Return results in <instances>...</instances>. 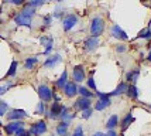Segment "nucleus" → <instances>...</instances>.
I'll return each instance as SVG.
<instances>
[{
	"mask_svg": "<svg viewBox=\"0 0 151 136\" xmlns=\"http://www.w3.org/2000/svg\"><path fill=\"white\" fill-rule=\"evenodd\" d=\"M78 94H81V97H85V98H91L92 99L93 97V92L89 88H86V87H78Z\"/></svg>",
	"mask_w": 151,
	"mask_h": 136,
	"instance_id": "bb28decb",
	"label": "nucleus"
},
{
	"mask_svg": "<svg viewBox=\"0 0 151 136\" xmlns=\"http://www.w3.org/2000/svg\"><path fill=\"white\" fill-rule=\"evenodd\" d=\"M14 136H31V135H30V132H28L27 129H24V128H20V129L14 133Z\"/></svg>",
	"mask_w": 151,
	"mask_h": 136,
	"instance_id": "72a5a7b5",
	"label": "nucleus"
},
{
	"mask_svg": "<svg viewBox=\"0 0 151 136\" xmlns=\"http://www.w3.org/2000/svg\"><path fill=\"white\" fill-rule=\"evenodd\" d=\"M37 92H38V97L41 98V101H42V102H50V101H52L54 92H52V89H51L48 85L41 84L38 88H37Z\"/></svg>",
	"mask_w": 151,
	"mask_h": 136,
	"instance_id": "7ed1b4c3",
	"label": "nucleus"
},
{
	"mask_svg": "<svg viewBox=\"0 0 151 136\" xmlns=\"http://www.w3.org/2000/svg\"><path fill=\"white\" fill-rule=\"evenodd\" d=\"M126 50H127V47H126V45H123V44H120V45H117V47H116V51H117V52H124Z\"/></svg>",
	"mask_w": 151,
	"mask_h": 136,
	"instance_id": "ea45409f",
	"label": "nucleus"
},
{
	"mask_svg": "<svg viewBox=\"0 0 151 136\" xmlns=\"http://www.w3.org/2000/svg\"><path fill=\"white\" fill-rule=\"evenodd\" d=\"M72 136H85V133H83V128L79 125V126H76L75 128V130H73Z\"/></svg>",
	"mask_w": 151,
	"mask_h": 136,
	"instance_id": "f704fd0d",
	"label": "nucleus"
},
{
	"mask_svg": "<svg viewBox=\"0 0 151 136\" xmlns=\"http://www.w3.org/2000/svg\"><path fill=\"white\" fill-rule=\"evenodd\" d=\"M66 82H68V71L65 70V71L61 74V77L57 79L55 87H57V88H59V89H64V87L66 85Z\"/></svg>",
	"mask_w": 151,
	"mask_h": 136,
	"instance_id": "a211bd4d",
	"label": "nucleus"
},
{
	"mask_svg": "<svg viewBox=\"0 0 151 136\" xmlns=\"http://www.w3.org/2000/svg\"><path fill=\"white\" fill-rule=\"evenodd\" d=\"M6 116L9 121H21V119L27 118V112L23 109H13L12 112H9Z\"/></svg>",
	"mask_w": 151,
	"mask_h": 136,
	"instance_id": "f8f14e48",
	"label": "nucleus"
},
{
	"mask_svg": "<svg viewBox=\"0 0 151 136\" xmlns=\"http://www.w3.org/2000/svg\"><path fill=\"white\" fill-rule=\"evenodd\" d=\"M37 64H38V58H37V57H28V58L24 61V68H26V70H33Z\"/></svg>",
	"mask_w": 151,
	"mask_h": 136,
	"instance_id": "393cba45",
	"label": "nucleus"
},
{
	"mask_svg": "<svg viewBox=\"0 0 151 136\" xmlns=\"http://www.w3.org/2000/svg\"><path fill=\"white\" fill-rule=\"evenodd\" d=\"M96 95L99 97V101L95 104V109L96 111H105L106 108H109L112 105V99L109 94H102V92H96Z\"/></svg>",
	"mask_w": 151,
	"mask_h": 136,
	"instance_id": "f03ea898",
	"label": "nucleus"
},
{
	"mask_svg": "<svg viewBox=\"0 0 151 136\" xmlns=\"http://www.w3.org/2000/svg\"><path fill=\"white\" fill-rule=\"evenodd\" d=\"M147 58H148V61H151V54H148V57H147Z\"/></svg>",
	"mask_w": 151,
	"mask_h": 136,
	"instance_id": "37998d69",
	"label": "nucleus"
},
{
	"mask_svg": "<svg viewBox=\"0 0 151 136\" xmlns=\"http://www.w3.org/2000/svg\"><path fill=\"white\" fill-rule=\"evenodd\" d=\"M92 112L93 111L89 108V109H85V111H82V119H89V118L92 116Z\"/></svg>",
	"mask_w": 151,
	"mask_h": 136,
	"instance_id": "c9c22d12",
	"label": "nucleus"
},
{
	"mask_svg": "<svg viewBox=\"0 0 151 136\" xmlns=\"http://www.w3.org/2000/svg\"><path fill=\"white\" fill-rule=\"evenodd\" d=\"M62 14H64V10H62V9H59V7H57V9H55V12H54V14H52V17L59 19Z\"/></svg>",
	"mask_w": 151,
	"mask_h": 136,
	"instance_id": "e433bc0d",
	"label": "nucleus"
},
{
	"mask_svg": "<svg viewBox=\"0 0 151 136\" xmlns=\"http://www.w3.org/2000/svg\"><path fill=\"white\" fill-rule=\"evenodd\" d=\"M126 94L132 98V99H137L138 98V89H137V87H136V84L129 85V88H127V92H126Z\"/></svg>",
	"mask_w": 151,
	"mask_h": 136,
	"instance_id": "a878e982",
	"label": "nucleus"
},
{
	"mask_svg": "<svg viewBox=\"0 0 151 136\" xmlns=\"http://www.w3.org/2000/svg\"><path fill=\"white\" fill-rule=\"evenodd\" d=\"M47 0H30L28 1V4L31 7H34V9H37V7H41L44 3H45Z\"/></svg>",
	"mask_w": 151,
	"mask_h": 136,
	"instance_id": "473e14b6",
	"label": "nucleus"
},
{
	"mask_svg": "<svg viewBox=\"0 0 151 136\" xmlns=\"http://www.w3.org/2000/svg\"><path fill=\"white\" fill-rule=\"evenodd\" d=\"M99 47V39L96 37H89V39H86L85 41V50L86 51H93V50H96Z\"/></svg>",
	"mask_w": 151,
	"mask_h": 136,
	"instance_id": "dca6fc26",
	"label": "nucleus"
},
{
	"mask_svg": "<svg viewBox=\"0 0 151 136\" xmlns=\"http://www.w3.org/2000/svg\"><path fill=\"white\" fill-rule=\"evenodd\" d=\"M1 23H3V21H1V19H0V24H1Z\"/></svg>",
	"mask_w": 151,
	"mask_h": 136,
	"instance_id": "a18cd8bd",
	"label": "nucleus"
},
{
	"mask_svg": "<svg viewBox=\"0 0 151 136\" xmlns=\"http://www.w3.org/2000/svg\"><path fill=\"white\" fill-rule=\"evenodd\" d=\"M66 136H68V135H66Z\"/></svg>",
	"mask_w": 151,
	"mask_h": 136,
	"instance_id": "09e8293b",
	"label": "nucleus"
},
{
	"mask_svg": "<svg viewBox=\"0 0 151 136\" xmlns=\"http://www.w3.org/2000/svg\"><path fill=\"white\" fill-rule=\"evenodd\" d=\"M0 126H3V125H1V122H0Z\"/></svg>",
	"mask_w": 151,
	"mask_h": 136,
	"instance_id": "de8ad7c7",
	"label": "nucleus"
},
{
	"mask_svg": "<svg viewBox=\"0 0 151 136\" xmlns=\"http://www.w3.org/2000/svg\"><path fill=\"white\" fill-rule=\"evenodd\" d=\"M40 43H41V45H44V47H45L44 54H50V52H51V50H52V44H54V39H52V37L42 36V37L40 39Z\"/></svg>",
	"mask_w": 151,
	"mask_h": 136,
	"instance_id": "4468645a",
	"label": "nucleus"
},
{
	"mask_svg": "<svg viewBox=\"0 0 151 136\" xmlns=\"http://www.w3.org/2000/svg\"><path fill=\"white\" fill-rule=\"evenodd\" d=\"M105 136H119V135H117V132H116V130L112 129V130H109L107 133H105Z\"/></svg>",
	"mask_w": 151,
	"mask_h": 136,
	"instance_id": "a19ab883",
	"label": "nucleus"
},
{
	"mask_svg": "<svg viewBox=\"0 0 151 136\" xmlns=\"http://www.w3.org/2000/svg\"><path fill=\"white\" fill-rule=\"evenodd\" d=\"M148 54H151V48H150V52H148Z\"/></svg>",
	"mask_w": 151,
	"mask_h": 136,
	"instance_id": "49530a36",
	"label": "nucleus"
},
{
	"mask_svg": "<svg viewBox=\"0 0 151 136\" xmlns=\"http://www.w3.org/2000/svg\"><path fill=\"white\" fill-rule=\"evenodd\" d=\"M7 111H9V104L6 101H0V116L7 115Z\"/></svg>",
	"mask_w": 151,
	"mask_h": 136,
	"instance_id": "7c9ffc66",
	"label": "nucleus"
},
{
	"mask_svg": "<svg viewBox=\"0 0 151 136\" xmlns=\"http://www.w3.org/2000/svg\"><path fill=\"white\" fill-rule=\"evenodd\" d=\"M68 128H69V123L61 121V122L58 123V126H57V133H58V136H66Z\"/></svg>",
	"mask_w": 151,
	"mask_h": 136,
	"instance_id": "4be33fe9",
	"label": "nucleus"
},
{
	"mask_svg": "<svg viewBox=\"0 0 151 136\" xmlns=\"http://www.w3.org/2000/svg\"><path fill=\"white\" fill-rule=\"evenodd\" d=\"M92 136H105V133H102V132H96V133H93Z\"/></svg>",
	"mask_w": 151,
	"mask_h": 136,
	"instance_id": "79ce46f5",
	"label": "nucleus"
},
{
	"mask_svg": "<svg viewBox=\"0 0 151 136\" xmlns=\"http://www.w3.org/2000/svg\"><path fill=\"white\" fill-rule=\"evenodd\" d=\"M45 102H38V105H37V108H35V113H38V115H42V113H45Z\"/></svg>",
	"mask_w": 151,
	"mask_h": 136,
	"instance_id": "2f4dec72",
	"label": "nucleus"
},
{
	"mask_svg": "<svg viewBox=\"0 0 151 136\" xmlns=\"http://www.w3.org/2000/svg\"><path fill=\"white\" fill-rule=\"evenodd\" d=\"M138 75H140V70L136 68V70H132V71H129L126 74V79L132 84H136V81L138 79Z\"/></svg>",
	"mask_w": 151,
	"mask_h": 136,
	"instance_id": "6ab92c4d",
	"label": "nucleus"
},
{
	"mask_svg": "<svg viewBox=\"0 0 151 136\" xmlns=\"http://www.w3.org/2000/svg\"><path fill=\"white\" fill-rule=\"evenodd\" d=\"M137 39H144V40H150L151 39V28H144L143 31H140V34L137 36Z\"/></svg>",
	"mask_w": 151,
	"mask_h": 136,
	"instance_id": "c85d7f7f",
	"label": "nucleus"
},
{
	"mask_svg": "<svg viewBox=\"0 0 151 136\" xmlns=\"http://www.w3.org/2000/svg\"><path fill=\"white\" fill-rule=\"evenodd\" d=\"M62 91H64V94L68 98H73L78 94V85H76V82H73V81H68Z\"/></svg>",
	"mask_w": 151,
	"mask_h": 136,
	"instance_id": "9b49d317",
	"label": "nucleus"
},
{
	"mask_svg": "<svg viewBox=\"0 0 151 136\" xmlns=\"http://www.w3.org/2000/svg\"><path fill=\"white\" fill-rule=\"evenodd\" d=\"M76 24H78V16L76 14H66L62 19V26H64L65 31H71Z\"/></svg>",
	"mask_w": 151,
	"mask_h": 136,
	"instance_id": "39448f33",
	"label": "nucleus"
},
{
	"mask_svg": "<svg viewBox=\"0 0 151 136\" xmlns=\"http://www.w3.org/2000/svg\"><path fill=\"white\" fill-rule=\"evenodd\" d=\"M75 116H76L75 113H71V112L68 111V108L62 105V109H61V115H59V119H61L62 122H68V123H69Z\"/></svg>",
	"mask_w": 151,
	"mask_h": 136,
	"instance_id": "f3484780",
	"label": "nucleus"
},
{
	"mask_svg": "<svg viewBox=\"0 0 151 136\" xmlns=\"http://www.w3.org/2000/svg\"><path fill=\"white\" fill-rule=\"evenodd\" d=\"M62 61V57L59 54H55V55H51L44 61V68H54L55 65Z\"/></svg>",
	"mask_w": 151,
	"mask_h": 136,
	"instance_id": "2eb2a0df",
	"label": "nucleus"
},
{
	"mask_svg": "<svg viewBox=\"0 0 151 136\" xmlns=\"http://www.w3.org/2000/svg\"><path fill=\"white\" fill-rule=\"evenodd\" d=\"M86 81H88V88L92 91L93 94H96L98 92V88H96V84H95V79H93V75L89 78H86Z\"/></svg>",
	"mask_w": 151,
	"mask_h": 136,
	"instance_id": "c756f323",
	"label": "nucleus"
},
{
	"mask_svg": "<svg viewBox=\"0 0 151 136\" xmlns=\"http://www.w3.org/2000/svg\"><path fill=\"white\" fill-rule=\"evenodd\" d=\"M51 21H52V16H45L44 17V24L45 26H51Z\"/></svg>",
	"mask_w": 151,
	"mask_h": 136,
	"instance_id": "58836bf2",
	"label": "nucleus"
},
{
	"mask_svg": "<svg viewBox=\"0 0 151 136\" xmlns=\"http://www.w3.org/2000/svg\"><path fill=\"white\" fill-rule=\"evenodd\" d=\"M20 13L23 14V16H26V17H28V19H33L34 16H35V9L31 7L28 3H27L26 6L21 9V12H20Z\"/></svg>",
	"mask_w": 151,
	"mask_h": 136,
	"instance_id": "aec40b11",
	"label": "nucleus"
},
{
	"mask_svg": "<svg viewBox=\"0 0 151 136\" xmlns=\"http://www.w3.org/2000/svg\"><path fill=\"white\" fill-rule=\"evenodd\" d=\"M17 67H19V63H17V61H13L12 65H10V70L7 71L6 77H14V75H16V72H17Z\"/></svg>",
	"mask_w": 151,
	"mask_h": 136,
	"instance_id": "cd10ccee",
	"label": "nucleus"
},
{
	"mask_svg": "<svg viewBox=\"0 0 151 136\" xmlns=\"http://www.w3.org/2000/svg\"><path fill=\"white\" fill-rule=\"evenodd\" d=\"M14 23H16L17 26H26V27H28V28H31V19L23 16L21 13L14 16Z\"/></svg>",
	"mask_w": 151,
	"mask_h": 136,
	"instance_id": "ddd939ff",
	"label": "nucleus"
},
{
	"mask_svg": "<svg viewBox=\"0 0 151 136\" xmlns=\"http://www.w3.org/2000/svg\"><path fill=\"white\" fill-rule=\"evenodd\" d=\"M55 1H62V0H55Z\"/></svg>",
	"mask_w": 151,
	"mask_h": 136,
	"instance_id": "c03bdc74",
	"label": "nucleus"
},
{
	"mask_svg": "<svg viewBox=\"0 0 151 136\" xmlns=\"http://www.w3.org/2000/svg\"><path fill=\"white\" fill-rule=\"evenodd\" d=\"M134 121V118H133V115H132V112H129L127 115H126L124 118H123V121H122V123H120V126H122V130L124 132L129 126H130V123Z\"/></svg>",
	"mask_w": 151,
	"mask_h": 136,
	"instance_id": "5701e85b",
	"label": "nucleus"
},
{
	"mask_svg": "<svg viewBox=\"0 0 151 136\" xmlns=\"http://www.w3.org/2000/svg\"><path fill=\"white\" fill-rule=\"evenodd\" d=\"M105 31V20L102 17H93L92 21H91V34L92 37H96L98 39L99 36H102Z\"/></svg>",
	"mask_w": 151,
	"mask_h": 136,
	"instance_id": "f257e3e1",
	"label": "nucleus"
},
{
	"mask_svg": "<svg viewBox=\"0 0 151 136\" xmlns=\"http://www.w3.org/2000/svg\"><path fill=\"white\" fill-rule=\"evenodd\" d=\"M127 88H129V85L126 84V82H120V84L117 85V88L113 91V92H110L109 95H110V97H114V95H122V94L127 92Z\"/></svg>",
	"mask_w": 151,
	"mask_h": 136,
	"instance_id": "412c9836",
	"label": "nucleus"
},
{
	"mask_svg": "<svg viewBox=\"0 0 151 136\" xmlns=\"http://www.w3.org/2000/svg\"><path fill=\"white\" fill-rule=\"evenodd\" d=\"M72 77H73V82H82V81H85L86 79L85 67H83V65H76V67H73Z\"/></svg>",
	"mask_w": 151,
	"mask_h": 136,
	"instance_id": "0eeeda50",
	"label": "nucleus"
},
{
	"mask_svg": "<svg viewBox=\"0 0 151 136\" xmlns=\"http://www.w3.org/2000/svg\"><path fill=\"white\" fill-rule=\"evenodd\" d=\"M91 105H92V99L91 98H85V97H79L76 101H75V104L73 106L76 108L78 111H85V109H89L91 108Z\"/></svg>",
	"mask_w": 151,
	"mask_h": 136,
	"instance_id": "423d86ee",
	"label": "nucleus"
},
{
	"mask_svg": "<svg viewBox=\"0 0 151 136\" xmlns=\"http://www.w3.org/2000/svg\"><path fill=\"white\" fill-rule=\"evenodd\" d=\"M28 132H30V135H31V136H41V135H44V133L47 132V123H45V121H38V122L33 123Z\"/></svg>",
	"mask_w": 151,
	"mask_h": 136,
	"instance_id": "20e7f679",
	"label": "nucleus"
},
{
	"mask_svg": "<svg viewBox=\"0 0 151 136\" xmlns=\"http://www.w3.org/2000/svg\"><path fill=\"white\" fill-rule=\"evenodd\" d=\"M20 128H24L23 121H12L10 123H7L6 126H4V130H6L7 135H14Z\"/></svg>",
	"mask_w": 151,
	"mask_h": 136,
	"instance_id": "9d476101",
	"label": "nucleus"
},
{
	"mask_svg": "<svg viewBox=\"0 0 151 136\" xmlns=\"http://www.w3.org/2000/svg\"><path fill=\"white\" fill-rule=\"evenodd\" d=\"M4 3H12V4H16V6H20L24 3V0H3Z\"/></svg>",
	"mask_w": 151,
	"mask_h": 136,
	"instance_id": "4c0bfd02",
	"label": "nucleus"
},
{
	"mask_svg": "<svg viewBox=\"0 0 151 136\" xmlns=\"http://www.w3.org/2000/svg\"><path fill=\"white\" fill-rule=\"evenodd\" d=\"M117 125H119V116L117 115H112V116L107 119V122H106V128L109 130H112V129H114Z\"/></svg>",
	"mask_w": 151,
	"mask_h": 136,
	"instance_id": "b1692460",
	"label": "nucleus"
},
{
	"mask_svg": "<svg viewBox=\"0 0 151 136\" xmlns=\"http://www.w3.org/2000/svg\"><path fill=\"white\" fill-rule=\"evenodd\" d=\"M61 109H62V105H61V102H52V105H51L50 111H47L45 115L48 118H51V119H58L59 115H61Z\"/></svg>",
	"mask_w": 151,
	"mask_h": 136,
	"instance_id": "1a4fd4ad",
	"label": "nucleus"
},
{
	"mask_svg": "<svg viewBox=\"0 0 151 136\" xmlns=\"http://www.w3.org/2000/svg\"><path fill=\"white\" fill-rule=\"evenodd\" d=\"M110 34H112L114 39H117V40H123V41L129 40L127 33H126L120 26H117V24H113L112 26V28H110Z\"/></svg>",
	"mask_w": 151,
	"mask_h": 136,
	"instance_id": "6e6552de",
	"label": "nucleus"
}]
</instances>
